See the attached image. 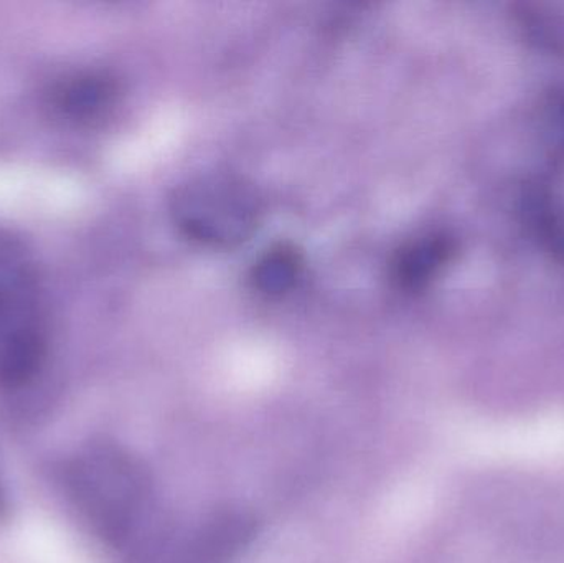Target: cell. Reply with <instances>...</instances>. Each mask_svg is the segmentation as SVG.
Returning <instances> with one entry per match:
<instances>
[{"instance_id": "cell-2", "label": "cell", "mask_w": 564, "mask_h": 563, "mask_svg": "<svg viewBox=\"0 0 564 563\" xmlns=\"http://www.w3.org/2000/svg\"><path fill=\"white\" fill-rule=\"evenodd\" d=\"M172 215L184 234L202 243L231 247L247 240L258 225L260 207L243 182L208 175L175 191Z\"/></svg>"}, {"instance_id": "cell-4", "label": "cell", "mask_w": 564, "mask_h": 563, "mask_svg": "<svg viewBox=\"0 0 564 563\" xmlns=\"http://www.w3.org/2000/svg\"><path fill=\"white\" fill-rule=\"evenodd\" d=\"M456 253V241L444 234H427L404 245L393 260L391 274L398 286L421 291L430 286Z\"/></svg>"}, {"instance_id": "cell-9", "label": "cell", "mask_w": 564, "mask_h": 563, "mask_svg": "<svg viewBox=\"0 0 564 563\" xmlns=\"http://www.w3.org/2000/svg\"><path fill=\"white\" fill-rule=\"evenodd\" d=\"M523 30L536 45L550 50L564 48V23L558 17L543 13L542 9H530L527 7L520 13Z\"/></svg>"}, {"instance_id": "cell-5", "label": "cell", "mask_w": 564, "mask_h": 563, "mask_svg": "<svg viewBox=\"0 0 564 563\" xmlns=\"http://www.w3.org/2000/svg\"><path fill=\"white\" fill-rule=\"evenodd\" d=\"M522 215L540 247L564 263V205L549 191L532 187L522 195Z\"/></svg>"}, {"instance_id": "cell-3", "label": "cell", "mask_w": 564, "mask_h": 563, "mask_svg": "<svg viewBox=\"0 0 564 563\" xmlns=\"http://www.w3.org/2000/svg\"><path fill=\"white\" fill-rule=\"evenodd\" d=\"M32 306L30 264L15 245L0 238V346L17 334L36 329L29 320Z\"/></svg>"}, {"instance_id": "cell-7", "label": "cell", "mask_w": 564, "mask_h": 563, "mask_svg": "<svg viewBox=\"0 0 564 563\" xmlns=\"http://www.w3.org/2000/svg\"><path fill=\"white\" fill-rule=\"evenodd\" d=\"M116 88L109 79L86 76L75 79L59 93V105L73 115H93L111 102Z\"/></svg>"}, {"instance_id": "cell-10", "label": "cell", "mask_w": 564, "mask_h": 563, "mask_svg": "<svg viewBox=\"0 0 564 563\" xmlns=\"http://www.w3.org/2000/svg\"><path fill=\"white\" fill-rule=\"evenodd\" d=\"M6 511V496H3L2 485H0V516Z\"/></svg>"}, {"instance_id": "cell-8", "label": "cell", "mask_w": 564, "mask_h": 563, "mask_svg": "<svg viewBox=\"0 0 564 563\" xmlns=\"http://www.w3.org/2000/svg\"><path fill=\"white\" fill-rule=\"evenodd\" d=\"M539 132L552 158L564 155V88L550 91L540 102Z\"/></svg>"}, {"instance_id": "cell-6", "label": "cell", "mask_w": 564, "mask_h": 563, "mask_svg": "<svg viewBox=\"0 0 564 563\" xmlns=\"http://www.w3.org/2000/svg\"><path fill=\"white\" fill-rule=\"evenodd\" d=\"M302 270V258L288 245L268 251L253 270V283L261 293L282 294L291 290Z\"/></svg>"}, {"instance_id": "cell-1", "label": "cell", "mask_w": 564, "mask_h": 563, "mask_svg": "<svg viewBox=\"0 0 564 563\" xmlns=\"http://www.w3.org/2000/svg\"><path fill=\"white\" fill-rule=\"evenodd\" d=\"M76 505L105 534L128 528L145 496V476L138 463L115 446H98L79 455L69 472Z\"/></svg>"}]
</instances>
